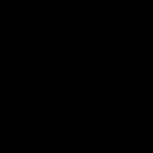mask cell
Returning <instances> with one entry per match:
<instances>
[]
</instances>
